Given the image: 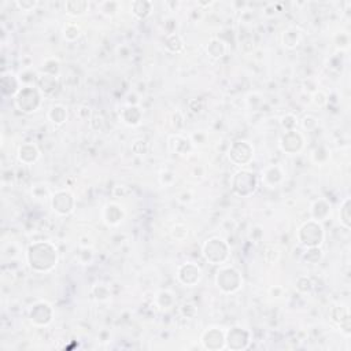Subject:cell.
Here are the masks:
<instances>
[{"label":"cell","mask_w":351,"mask_h":351,"mask_svg":"<svg viewBox=\"0 0 351 351\" xmlns=\"http://www.w3.org/2000/svg\"><path fill=\"white\" fill-rule=\"evenodd\" d=\"M342 211H343V216H344V218H343L342 221L344 222V225H346L347 228H348V225H350V216H348V199L344 202V206H343Z\"/></svg>","instance_id":"20"},{"label":"cell","mask_w":351,"mask_h":351,"mask_svg":"<svg viewBox=\"0 0 351 351\" xmlns=\"http://www.w3.org/2000/svg\"><path fill=\"white\" fill-rule=\"evenodd\" d=\"M18 158L24 164H32L38 158V150L36 145L24 144L19 147Z\"/></svg>","instance_id":"10"},{"label":"cell","mask_w":351,"mask_h":351,"mask_svg":"<svg viewBox=\"0 0 351 351\" xmlns=\"http://www.w3.org/2000/svg\"><path fill=\"white\" fill-rule=\"evenodd\" d=\"M52 207L59 214H69L73 210V197L67 192H58L52 198Z\"/></svg>","instance_id":"8"},{"label":"cell","mask_w":351,"mask_h":351,"mask_svg":"<svg viewBox=\"0 0 351 351\" xmlns=\"http://www.w3.org/2000/svg\"><path fill=\"white\" fill-rule=\"evenodd\" d=\"M180 233H183L184 236H188V229L185 228V226H184V225H181V224L174 225L173 228H172V236H173V239L181 240V236H180Z\"/></svg>","instance_id":"19"},{"label":"cell","mask_w":351,"mask_h":351,"mask_svg":"<svg viewBox=\"0 0 351 351\" xmlns=\"http://www.w3.org/2000/svg\"><path fill=\"white\" fill-rule=\"evenodd\" d=\"M100 11L106 15H112L115 11H118V3L117 2H103L99 5Z\"/></svg>","instance_id":"16"},{"label":"cell","mask_w":351,"mask_h":351,"mask_svg":"<svg viewBox=\"0 0 351 351\" xmlns=\"http://www.w3.org/2000/svg\"><path fill=\"white\" fill-rule=\"evenodd\" d=\"M63 34H65V37L67 38V40L73 42V40L79 38V36H80V29H79L77 25L69 24L66 25L65 29H63Z\"/></svg>","instance_id":"15"},{"label":"cell","mask_w":351,"mask_h":351,"mask_svg":"<svg viewBox=\"0 0 351 351\" xmlns=\"http://www.w3.org/2000/svg\"><path fill=\"white\" fill-rule=\"evenodd\" d=\"M203 253H205L207 261L213 263H221L224 262L225 258L228 257V247L224 243V240L214 238V239L207 240V243L205 244V248H203Z\"/></svg>","instance_id":"3"},{"label":"cell","mask_w":351,"mask_h":351,"mask_svg":"<svg viewBox=\"0 0 351 351\" xmlns=\"http://www.w3.org/2000/svg\"><path fill=\"white\" fill-rule=\"evenodd\" d=\"M217 284L225 292H235L239 290L240 284H242V279L239 276V271H236L233 267H226L218 271L217 276Z\"/></svg>","instance_id":"5"},{"label":"cell","mask_w":351,"mask_h":351,"mask_svg":"<svg viewBox=\"0 0 351 351\" xmlns=\"http://www.w3.org/2000/svg\"><path fill=\"white\" fill-rule=\"evenodd\" d=\"M299 40H300L299 30H296V29L294 28L287 29L286 32H284V34H283V43H284V46L288 48L296 47V46H298V43H299Z\"/></svg>","instance_id":"12"},{"label":"cell","mask_w":351,"mask_h":351,"mask_svg":"<svg viewBox=\"0 0 351 351\" xmlns=\"http://www.w3.org/2000/svg\"><path fill=\"white\" fill-rule=\"evenodd\" d=\"M58 261L56 248L51 243H34L28 250L29 266L34 271H50Z\"/></svg>","instance_id":"1"},{"label":"cell","mask_w":351,"mask_h":351,"mask_svg":"<svg viewBox=\"0 0 351 351\" xmlns=\"http://www.w3.org/2000/svg\"><path fill=\"white\" fill-rule=\"evenodd\" d=\"M15 106L19 111L32 112L36 111V108L40 106V96L36 89L26 87L24 89H19L18 94L15 95Z\"/></svg>","instance_id":"2"},{"label":"cell","mask_w":351,"mask_h":351,"mask_svg":"<svg viewBox=\"0 0 351 351\" xmlns=\"http://www.w3.org/2000/svg\"><path fill=\"white\" fill-rule=\"evenodd\" d=\"M89 9V3L85 0H69L65 3V11L69 15L79 17L85 14Z\"/></svg>","instance_id":"9"},{"label":"cell","mask_w":351,"mask_h":351,"mask_svg":"<svg viewBox=\"0 0 351 351\" xmlns=\"http://www.w3.org/2000/svg\"><path fill=\"white\" fill-rule=\"evenodd\" d=\"M48 117L51 118V121L54 122V124H56V125H62V124L66 121L65 107H62V106H55V107H52L51 110H50Z\"/></svg>","instance_id":"14"},{"label":"cell","mask_w":351,"mask_h":351,"mask_svg":"<svg viewBox=\"0 0 351 351\" xmlns=\"http://www.w3.org/2000/svg\"><path fill=\"white\" fill-rule=\"evenodd\" d=\"M37 5L38 3L36 0H19V2H15V6L21 11H33L37 7Z\"/></svg>","instance_id":"17"},{"label":"cell","mask_w":351,"mask_h":351,"mask_svg":"<svg viewBox=\"0 0 351 351\" xmlns=\"http://www.w3.org/2000/svg\"><path fill=\"white\" fill-rule=\"evenodd\" d=\"M132 13L137 17L139 19L147 18L152 11V3L147 2V0H137L132 3Z\"/></svg>","instance_id":"11"},{"label":"cell","mask_w":351,"mask_h":351,"mask_svg":"<svg viewBox=\"0 0 351 351\" xmlns=\"http://www.w3.org/2000/svg\"><path fill=\"white\" fill-rule=\"evenodd\" d=\"M209 48H216V51L211 52V56H214V58H220V56L224 55L225 46L224 43L220 42V40H211Z\"/></svg>","instance_id":"18"},{"label":"cell","mask_w":351,"mask_h":351,"mask_svg":"<svg viewBox=\"0 0 351 351\" xmlns=\"http://www.w3.org/2000/svg\"><path fill=\"white\" fill-rule=\"evenodd\" d=\"M243 184V191H242V195H250L251 192H254L255 187H257V178H255V174L251 173V172H247V170H242L239 173L235 174L233 178V188L239 187Z\"/></svg>","instance_id":"7"},{"label":"cell","mask_w":351,"mask_h":351,"mask_svg":"<svg viewBox=\"0 0 351 351\" xmlns=\"http://www.w3.org/2000/svg\"><path fill=\"white\" fill-rule=\"evenodd\" d=\"M323 238V228L313 221L309 224H304L299 229V240L300 243L304 244V246L316 247L321 243Z\"/></svg>","instance_id":"4"},{"label":"cell","mask_w":351,"mask_h":351,"mask_svg":"<svg viewBox=\"0 0 351 351\" xmlns=\"http://www.w3.org/2000/svg\"><path fill=\"white\" fill-rule=\"evenodd\" d=\"M166 48L172 52H181L184 50V43L177 34H169L166 37Z\"/></svg>","instance_id":"13"},{"label":"cell","mask_w":351,"mask_h":351,"mask_svg":"<svg viewBox=\"0 0 351 351\" xmlns=\"http://www.w3.org/2000/svg\"><path fill=\"white\" fill-rule=\"evenodd\" d=\"M202 271L199 269V266L193 265L192 262H188L185 265L178 269V279L180 281L185 284V286L192 287L193 284H197L199 279H201Z\"/></svg>","instance_id":"6"}]
</instances>
